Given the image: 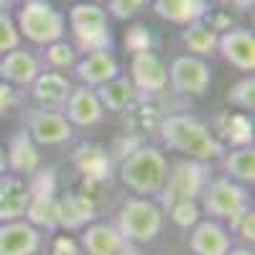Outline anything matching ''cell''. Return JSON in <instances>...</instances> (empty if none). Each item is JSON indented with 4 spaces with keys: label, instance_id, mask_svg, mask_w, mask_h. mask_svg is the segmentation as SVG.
Masks as SVG:
<instances>
[{
    "label": "cell",
    "instance_id": "obj_32",
    "mask_svg": "<svg viewBox=\"0 0 255 255\" xmlns=\"http://www.w3.org/2000/svg\"><path fill=\"white\" fill-rule=\"evenodd\" d=\"M153 46V33L148 31L145 26L135 23L125 31V49L130 54H140V51H151Z\"/></svg>",
    "mask_w": 255,
    "mask_h": 255
},
{
    "label": "cell",
    "instance_id": "obj_38",
    "mask_svg": "<svg viewBox=\"0 0 255 255\" xmlns=\"http://www.w3.org/2000/svg\"><path fill=\"white\" fill-rule=\"evenodd\" d=\"M51 253H54V255H79V253H77V245H74L69 238H56Z\"/></svg>",
    "mask_w": 255,
    "mask_h": 255
},
{
    "label": "cell",
    "instance_id": "obj_37",
    "mask_svg": "<svg viewBox=\"0 0 255 255\" xmlns=\"http://www.w3.org/2000/svg\"><path fill=\"white\" fill-rule=\"evenodd\" d=\"M18 102V97H15V90L10 87V84H5L3 79H0V115L3 113H8L13 105Z\"/></svg>",
    "mask_w": 255,
    "mask_h": 255
},
{
    "label": "cell",
    "instance_id": "obj_8",
    "mask_svg": "<svg viewBox=\"0 0 255 255\" xmlns=\"http://www.w3.org/2000/svg\"><path fill=\"white\" fill-rule=\"evenodd\" d=\"M36 145H64L74 135V128L64 118L61 110H46V108H31L26 113V128Z\"/></svg>",
    "mask_w": 255,
    "mask_h": 255
},
{
    "label": "cell",
    "instance_id": "obj_33",
    "mask_svg": "<svg viewBox=\"0 0 255 255\" xmlns=\"http://www.w3.org/2000/svg\"><path fill=\"white\" fill-rule=\"evenodd\" d=\"M28 191H31V197H56V176H54V168L31 174Z\"/></svg>",
    "mask_w": 255,
    "mask_h": 255
},
{
    "label": "cell",
    "instance_id": "obj_36",
    "mask_svg": "<svg viewBox=\"0 0 255 255\" xmlns=\"http://www.w3.org/2000/svg\"><path fill=\"white\" fill-rule=\"evenodd\" d=\"M230 230L235 232V235H240L245 243H253L255 240V212H253V207L243 209L235 217H230Z\"/></svg>",
    "mask_w": 255,
    "mask_h": 255
},
{
    "label": "cell",
    "instance_id": "obj_35",
    "mask_svg": "<svg viewBox=\"0 0 255 255\" xmlns=\"http://www.w3.org/2000/svg\"><path fill=\"white\" fill-rule=\"evenodd\" d=\"M13 49H20V33L13 18L8 13H0V54H8Z\"/></svg>",
    "mask_w": 255,
    "mask_h": 255
},
{
    "label": "cell",
    "instance_id": "obj_7",
    "mask_svg": "<svg viewBox=\"0 0 255 255\" xmlns=\"http://www.w3.org/2000/svg\"><path fill=\"white\" fill-rule=\"evenodd\" d=\"M168 84L176 95H186V97H202L209 84H212V69L209 64L199 56L191 54H181L168 64Z\"/></svg>",
    "mask_w": 255,
    "mask_h": 255
},
{
    "label": "cell",
    "instance_id": "obj_16",
    "mask_svg": "<svg viewBox=\"0 0 255 255\" xmlns=\"http://www.w3.org/2000/svg\"><path fill=\"white\" fill-rule=\"evenodd\" d=\"M189 248L194 250V255H227V250L232 248L230 230L217 220H199L191 227Z\"/></svg>",
    "mask_w": 255,
    "mask_h": 255
},
{
    "label": "cell",
    "instance_id": "obj_28",
    "mask_svg": "<svg viewBox=\"0 0 255 255\" xmlns=\"http://www.w3.org/2000/svg\"><path fill=\"white\" fill-rule=\"evenodd\" d=\"M23 220L33 225L38 232H56L59 217H56V197H31Z\"/></svg>",
    "mask_w": 255,
    "mask_h": 255
},
{
    "label": "cell",
    "instance_id": "obj_15",
    "mask_svg": "<svg viewBox=\"0 0 255 255\" xmlns=\"http://www.w3.org/2000/svg\"><path fill=\"white\" fill-rule=\"evenodd\" d=\"M28 202H31V191L26 179H20L18 174L0 176V222L23 220Z\"/></svg>",
    "mask_w": 255,
    "mask_h": 255
},
{
    "label": "cell",
    "instance_id": "obj_2",
    "mask_svg": "<svg viewBox=\"0 0 255 255\" xmlns=\"http://www.w3.org/2000/svg\"><path fill=\"white\" fill-rule=\"evenodd\" d=\"M120 181L138 197H156L163 191L168 161L156 145H135L120 161Z\"/></svg>",
    "mask_w": 255,
    "mask_h": 255
},
{
    "label": "cell",
    "instance_id": "obj_11",
    "mask_svg": "<svg viewBox=\"0 0 255 255\" xmlns=\"http://www.w3.org/2000/svg\"><path fill=\"white\" fill-rule=\"evenodd\" d=\"M64 118L69 120L72 128H92L105 118V110L97 100V92L92 87H72L67 102H64Z\"/></svg>",
    "mask_w": 255,
    "mask_h": 255
},
{
    "label": "cell",
    "instance_id": "obj_18",
    "mask_svg": "<svg viewBox=\"0 0 255 255\" xmlns=\"http://www.w3.org/2000/svg\"><path fill=\"white\" fill-rule=\"evenodd\" d=\"M79 245L84 248L87 255H120L125 250V240L118 232L115 225L108 222H90L87 227L82 230Z\"/></svg>",
    "mask_w": 255,
    "mask_h": 255
},
{
    "label": "cell",
    "instance_id": "obj_1",
    "mask_svg": "<svg viewBox=\"0 0 255 255\" xmlns=\"http://www.w3.org/2000/svg\"><path fill=\"white\" fill-rule=\"evenodd\" d=\"M158 135L168 151L184 153L186 158L194 161H212L222 156L225 145L215 138V133L209 128L189 113H176V115H166L158 123Z\"/></svg>",
    "mask_w": 255,
    "mask_h": 255
},
{
    "label": "cell",
    "instance_id": "obj_13",
    "mask_svg": "<svg viewBox=\"0 0 255 255\" xmlns=\"http://www.w3.org/2000/svg\"><path fill=\"white\" fill-rule=\"evenodd\" d=\"M74 72L84 87L95 90L120 74V61L115 59L113 51H92V54H84L82 59H77Z\"/></svg>",
    "mask_w": 255,
    "mask_h": 255
},
{
    "label": "cell",
    "instance_id": "obj_31",
    "mask_svg": "<svg viewBox=\"0 0 255 255\" xmlns=\"http://www.w3.org/2000/svg\"><path fill=\"white\" fill-rule=\"evenodd\" d=\"M168 215H171L174 225L181 230H191L199 220H202V207L194 199H179L168 204Z\"/></svg>",
    "mask_w": 255,
    "mask_h": 255
},
{
    "label": "cell",
    "instance_id": "obj_6",
    "mask_svg": "<svg viewBox=\"0 0 255 255\" xmlns=\"http://www.w3.org/2000/svg\"><path fill=\"white\" fill-rule=\"evenodd\" d=\"M209 181V171H207V163L194 161V158H184L174 166H168V176L163 184V202L171 204L179 199H194L199 202L202 191Z\"/></svg>",
    "mask_w": 255,
    "mask_h": 255
},
{
    "label": "cell",
    "instance_id": "obj_22",
    "mask_svg": "<svg viewBox=\"0 0 255 255\" xmlns=\"http://www.w3.org/2000/svg\"><path fill=\"white\" fill-rule=\"evenodd\" d=\"M95 92H97V100L102 105V110H108V113H125L128 108H133L135 100H138V92L133 87V82L128 77H123V74H118L115 79L95 87Z\"/></svg>",
    "mask_w": 255,
    "mask_h": 255
},
{
    "label": "cell",
    "instance_id": "obj_23",
    "mask_svg": "<svg viewBox=\"0 0 255 255\" xmlns=\"http://www.w3.org/2000/svg\"><path fill=\"white\" fill-rule=\"evenodd\" d=\"M215 138L227 140L232 148L253 145V118L248 113H220L215 120Z\"/></svg>",
    "mask_w": 255,
    "mask_h": 255
},
{
    "label": "cell",
    "instance_id": "obj_5",
    "mask_svg": "<svg viewBox=\"0 0 255 255\" xmlns=\"http://www.w3.org/2000/svg\"><path fill=\"white\" fill-rule=\"evenodd\" d=\"M199 207L202 212H207V215L217 217V220H230L250 207V197L243 184L232 181L227 176H220V179L207 181L202 197H199Z\"/></svg>",
    "mask_w": 255,
    "mask_h": 255
},
{
    "label": "cell",
    "instance_id": "obj_41",
    "mask_svg": "<svg viewBox=\"0 0 255 255\" xmlns=\"http://www.w3.org/2000/svg\"><path fill=\"white\" fill-rule=\"evenodd\" d=\"M15 3H18V0H0V13H8Z\"/></svg>",
    "mask_w": 255,
    "mask_h": 255
},
{
    "label": "cell",
    "instance_id": "obj_3",
    "mask_svg": "<svg viewBox=\"0 0 255 255\" xmlns=\"http://www.w3.org/2000/svg\"><path fill=\"white\" fill-rule=\"evenodd\" d=\"M115 227L130 245L153 243L163 230V207L151 197H128L120 204Z\"/></svg>",
    "mask_w": 255,
    "mask_h": 255
},
{
    "label": "cell",
    "instance_id": "obj_43",
    "mask_svg": "<svg viewBox=\"0 0 255 255\" xmlns=\"http://www.w3.org/2000/svg\"><path fill=\"white\" fill-rule=\"evenodd\" d=\"M238 5H243V8H248V5H253V0H235Z\"/></svg>",
    "mask_w": 255,
    "mask_h": 255
},
{
    "label": "cell",
    "instance_id": "obj_17",
    "mask_svg": "<svg viewBox=\"0 0 255 255\" xmlns=\"http://www.w3.org/2000/svg\"><path fill=\"white\" fill-rule=\"evenodd\" d=\"M31 92L38 108L46 110H61L67 102L69 92H72V82L64 77L61 72H41L33 82H31Z\"/></svg>",
    "mask_w": 255,
    "mask_h": 255
},
{
    "label": "cell",
    "instance_id": "obj_40",
    "mask_svg": "<svg viewBox=\"0 0 255 255\" xmlns=\"http://www.w3.org/2000/svg\"><path fill=\"white\" fill-rule=\"evenodd\" d=\"M227 255H253V250H248V248H230Z\"/></svg>",
    "mask_w": 255,
    "mask_h": 255
},
{
    "label": "cell",
    "instance_id": "obj_34",
    "mask_svg": "<svg viewBox=\"0 0 255 255\" xmlns=\"http://www.w3.org/2000/svg\"><path fill=\"white\" fill-rule=\"evenodd\" d=\"M151 0H108V15H113L115 20H128V18H133L138 15Z\"/></svg>",
    "mask_w": 255,
    "mask_h": 255
},
{
    "label": "cell",
    "instance_id": "obj_14",
    "mask_svg": "<svg viewBox=\"0 0 255 255\" xmlns=\"http://www.w3.org/2000/svg\"><path fill=\"white\" fill-rule=\"evenodd\" d=\"M44 72L41 59L26 49H13L0 59V79L5 84H18V87H31V82Z\"/></svg>",
    "mask_w": 255,
    "mask_h": 255
},
{
    "label": "cell",
    "instance_id": "obj_26",
    "mask_svg": "<svg viewBox=\"0 0 255 255\" xmlns=\"http://www.w3.org/2000/svg\"><path fill=\"white\" fill-rule=\"evenodd\" d=\"M69 28H72V36L110 28L108 10L97 3H77L69 8Z\"/></svg>",
    "mask_w": 255,
    "mask_h": 255
},
{
    "label": "cell",
    "instance_id": "obj_12",
    "mask_svg": "<svg viewBox=\"0 0 255 255\" xmlns=\"http://www.w3.org/2000/svg\"><path fill=\"white\" fill-rule=\"evenodd\" d=\"M41 232L26 220L0 222V255H36Z\"/></svg>",
    "mask_w": 255,
    "mask_h": 255
},
{
    "label": "cell",
    "instance_id": "obj_19",
    "mask_svg": "<svg viewBox=\"0 0 255 255\" xmlns=\"http://www.w3.org/2000/svg\"><path fill=\"white\" fill-rule=\"evenodd\" d=\"M56 217L59 230H84L95 220V199L79 194L56 197Z\"/></svg>",
    "mask_w": 255,
    "mask_h": 255
},
{
    "label": "cell",
    "instance_id": "obj_4",
    "mask_svg": "<svg viewBox=\"0 0 255 255\" xmlns=\"http://www.w3.org/2000/svg\"><path fill=\"white\" fill-rule=\"evenodd\" d=\"M15 28L20 38L31 41L36 46H46L64 38L67 33V18L61 10H56L49 0H26L18 10Z\"/></svg>",
    "mask_w": 255,
    "mask_h": 255
},
{
    "label": "cell",
    "instance_id": "obj_9",
    "mask_svg": "<svg viewBox=\"0 0 255 255\" xmlns=\"http://www.w3.org/2000/svg\"><path fill=\"white\" fill-rule=\"evenodd\" d=\"M138 97H158L168 87V69L158 54L153 51H140L130 59V77Z\"/></svg>",
    "mask_w": 255,
    "mask_h": 255
},
{
    "label": "cell",
    "instance_id": "obj_29",
    "mask_svg": "<svg viewBox=\"0 0 255 255\" xmlns=\"http://www.w3.org/2000/svg\"><path fill=\"white\" fill-rule=\"evenodd\" d=\"M41 59H44V64H46L51 72H56V69L74 67L79 54H77V49L69 44V41L59 38V41H54V44H46L44 46V56H41Z\"/></svg>",
    "mask_w": 255,
    "mask_h": 255
},
{
    "label": "cell",
    "instance_id": "obj_24",
    "mask_svg": "<svg viewBox=\"0 0 255 255\" xmlns=\"http://www.w3.org/2000/svg\"><path fill=\"white\" fill-rule=\"evenodd\" d=\"M77 171L84 176V181H100L105 184L110 179V156L100 145H79L72 156Z\"/></svg>",
    "mask_w": 255,
    "mask_h": 255
},
{
    "label": "cell",
    "instance_id": "obj_20",
    "mask_svg": "<svg viewBox=\"0 0 255 255\" xmlns=\"http://www.w3.org/2000/svg\"><path fill=\"white\" fill-rule=\"evenodd\" d=\"M5 161H8V171L18 174V176H31L38 171L41 166V153H38V145L31 140V135L26 130H18L8 148H5Z\"/></svg>",
    "mask_w": 255,
    "mask_h": 255
},
{
    "label": "cell",
    "instance_id": "obj_39",
    "mask_svg": "<svg viewBox=\"0 0 255 255\" xmlns=\"http://www.w3.org/2000/svg\"><path fill=\"white\" fill-rule=\"evenodd\" d=\"M8 171V161H5V148L0 145V176H3Z\"/></svg>",
    "mask_w": 255,
    "mask_h": 255
},
{
    "label": "cell",
    "instance_id": "obj_21",
    "mask_svg": "<svg viewBox=\"0 0 255 255\" xmlns=\"http://www.w3.org/2000/svg\"><path fill=\"white\" fill-rule=\"evenodd\" d=\"M151 5L158 18L176 26H189L209 13L207 0H151Z\"/></svg>",
    "mask_w": 255,
    "mask_h": 255
},
{
    "label": "cell",
    "instance_id": "obj_30",
    "mask_svg": "<svg viewBox=\"0 0 255 255\" xmlns=\"http://www.w3.org/2000/svg\"><path fill=\"white\" fill-rule=\"evenodd\" d=\"M227 102L232 108H238L243 113H253L255 110V79L253 74H245L243 79H238L227 92Z\"/></svg>",
    "mask_w": 255,
    "mask_h": 255
},
{
    "label": "cell",
    "instance_id": "obj_42",
    "mask_svg": "<svg viewBox=\"0 0 255 255\" xmlns=\"http://www.w3.org/2000/svg\"><path fill=\"white\" fill-rule=\"evenodd\" d=\"M120 255H140V253H138V250H135V248H133L130 243H128V245H125V250H123Z\"/></svg>",
    "mask_w": 255,
    "mask_h": 255
},
{
    "label": "cell",
    "instance_id": "obj_27",
    "mask_svg": "<svg viewBox=\"0 0 255 255\" xmlns=\"http://www.w3.org/2000/svg\"><path fill=\"white\" fill-rule=\"evenodd\" d=\"M222 163H225L227 179L238 181L243 186H248V184L255 181V148L253 145L232 148L230 153H225Z\"/></svg>",
    "mask_w": 255,
    "mask_h": 255
},
{
    "label": "cell",
    "instance_id": "obj_10",
    "mask_svg": "<svg viewBox=\"0 0 255 255\" xmlns=\"http://www.w3.org/2000/svg\"><path fill=\"white\" fill-rule=\"evenodd\" d=\"M217 51L235 69L253 74L255 69V36L250 28H230L220 36Z\"/></svg>",
    "mask_w": 255,
    "mask_h": 255
},
{
    "label": "cell",
    "instance_id": "obj_25",
    "mask_svg": "<svg viewBox=\"0 0 255 255\" xmlns=\"http://www.w3.org/2000/svg\"><path fill=\"white\" fill-rule=\"evenodd\" d=\"M217 41H220V33L212 31L204 20H194V23L184 26L181 31V44L184 49L191 54V56H215L217 54Z\"/></svg>",
    "mask_w": 255,
    "mask_h": 255
}]
</instances>
